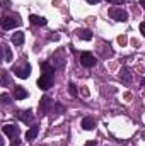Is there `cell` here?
I'll use <instances>...</instances> for the list:
<instances>
[{
  "label": "cell",
  "instance_id": "1",
  "mask_svg": "<svg viewBox=\"0 0 145 146\" xmlns=\"http://www.w3.org/2000/svg\"><path fill=\"white\" fill-rule=\"evenodd\" d=\"M22 24V21H21V17L15 14V15H9V17H3V21H2V27L5 29V31H9V29H14V27H19Z\"/></svg>",
  "mask_w": 145,
  "mask_h": 146
},
{
  "label": "cell",
  "instance_id": "2",
  "mask_svg": "<svg viewBox=\"0 0 145 146\" xmlns=\"http://www.w3.org/2000/svg\"><path fill=\"white\" fill-rule=\"evenodd\" d=\"M53 85V73H41L39 80H38V87L41 90H48Z\"/></svg>",
  "mask_w": 145,
  "mask_h": 146
},
{
  "label": "cell",
  "instance_id": "3",
  "mask_svg": "<svg viewBox=\"0 0 145 146\" xmlns=\"http://www.w3.org/2000/svg\"><path fill=\"white\" fill-rule=\"evenodd\" d=\"M109 15H111L114 21H118V22H125V21H128V14H126V10L118 9V7L109 9Z\"/></svg>",
  "mask_w": 145,
  "mask_h": 146
},
{
  "label": "cell",
  "instance_id": "4",
  "mask_svg": "<svg viewBox=\"0 0 145 146\" xmlns=\"http://www.w3.org/2000/svg\"><path fill=\"white\" fill-rule=\"evenodd\" d=\"M2 131H3V134H7L10 139H17V136H19V133H21V129H19L15 124H5V126L2 127Z\"/></svg>",
  "mask_w": 145,
  "mask_h": 146
},
{
  "label": "cell",
  "instance_id": "5",
  "mask_svg": "<svg viewBox=\"0 0 145 146\" xmlns=\"http://www.w3.org/2000/svg\"><path fill=\"white\" fill-rule=\"evenodd\" d=\"M80 63H82V66H85V68H92L94 65H96V58H94V54L92 53H82L80 54Z\"/></svg>",
  "mask_w": 145,
  "mask_h": 146
},
{
  "label": "cell",
  "instance_id": "6",
  "mask_svg": "<svg viewBox=\"0 0 145 146\" xmlns=\"http://www.w3.org/2000/svg\"><path fill=\"white\" fill-rule=\"evenodd\" d=\"M14 73H15L19 78H28V76L31 75V66L26 63L24 66H21V68H15V70H14Z\"/></svg>",
  "mask_w": 145,
  "mask_h": 146
},
{
  "label": "cell",
  "instance_id": "7",
  "mask_svg": "<svg viewBox=\"0 0 145 146\" xmlns=\"http://www.w3.org/2000/svg\"><path fill=\"white\" fill-rule=\"evenodd\" d=\"M80 127L82 129H85V131H91V129H94L96 127V121L89 115V117H84L82 119V122H80Z\"/></svg>",
  "mask_w": 145,
  "mask_h": 146
},
{
  "label": "cell",
  "instance_id": "8",
  "mask_svg": "<svg viewBox=\"0 0 145 146\" xmlns=\"http://www.w3.org/2000/svg\"><path fill=\"white\" fill-rule=\"evenodd\" d=\"M28 97V92L21 87V85H14V99L15 100H22Z\"/></svg>",
  "mask_w": 145,
  "mask_h": 146
},
{
  "label": "cell",
  "instance_id": "9",
  "mask_svg": "<svg viewBox=\"0 0 145 146\" xmlns=\"http://www.w3.org/2000/svg\"><path fill=\"white\" fill-rule=\"evenodd\" d=\"M50 106H51L50 97H43V99H41V102H39V110H41V115H44V114L48 112Z\"/></svg>",
  "mask_w": 145,
  "mask_h": 146
},
{
  "label": "cell",
  "instance_id": "10",
  "mask_svg": "<svg viewBox=\"0 0 145 146\" xmlns=\"http://www.w3.org/2000/svg\"><path fill=\"white\" fill-rule=\"evenodd\" d=\"M17 117H19L22 122H26V124H28V122H31V121H33V112H31V110H21V112L17 114Z\"/></svg>",
  "mask_w": 145,
  "mask_h": 146
},
{
  "label": "cell",
  "instance_id": "11",
  "mask_svg": "<svg viewBox=\"0 0 145 146\" xmlns=\"http://www.w3.org/2000/svg\"><path fill=\"white\" fill-rule=\"evenodd\" d=\"M77 36L80 37L82 41H91V39H92V33H91L89 29H79V31H77Z\"/></svg>",
  "mask_w": 145,
  "mask_h": 146
},
{
  "label": "cell",
  "instance_id": "12",
  "mask_svg": "<svg viewBox=\"0 0 145 146\" xmlns=\"http://www.w3.org/2000/svg\"><path fill=\"white\" fill-rule=\"evenodd\" d=\"M29 21H31L33 26H46V22H48L44 17H39V15H31Z\"/></svg>",
  "mask_w": 145,
  "mask_h": 146
},
{
  "label": "cell",
  "instance_id": "13",
  "mask_svg": "<svg viewBox=\"0 0 145 146\" xmlns=\"http://www.w3.org/2000/svg\"><path fill=\"white\" fill-rule=\"evenodd\" d=\"M119 78H121V82L123 83H130L132 82V73L128 68H123L121 72H119Z\"/></svg>",
  "mask_w": 145,
  "mask_h": 146
},
{
  "label": "cell",
  "instance_id": "14",
  "mask_svg": "<svg viewBox=\"0 0 145 146\" xmlns=\"http://www.w3.org/2000/svg\"><path fill=\"white\" fill-rule=\"evenodd\" d=\"M38 133H39V127H38V126H31L29 131L26 133V139H28V141H33L38 136Z\"/></svg>",
  "mask_w": 145,
  "mask_h": 146
},
{
  "label": "cell",
  "instance_id": "15",
  "mask_svg": "<svg viewBox=\"0 0 145 146\" xmlns=\"http://www.w3.org/2000/svg\"><path fill=\"white\" fill-rule=\"evenodd\" d=\"M12 42H14V46H21L24 42V33H14Z\"/></svg>",
  "mask_w": 145,
  "mask_h": 146
},
{
  "label": "cell",
  "instance_id": "16",
  "mask_svg": "<svg viewBox=\"0 0 145 146\" xmlns=\"http://www.w3.org/2000/svg\"><path fill=\"white\" fill-rule=\"evenodd\" d=\"M41 70H43V73H55V68L50 65V63H41Z\"/></svg>",
  "mask_w": 145,
  "mask_h": 146
},
{
  "label": "cell",
  "instance_id": "17",
  "mask_svg": "<svg viewBox=\"0 0 145 146\" xmlns=\"http://www.w3.org/2000/svg\"><path fill=\"white\" fill-rule=\"evenodd\" d=\"M3 56H5V61H12V53L9 46H3Z\"/></svg>",
  "mask_w": 145,
  "mask_h": 146
},
{
  "label": "cell",
  "instance_id": "18",
  "mask_svg": "<svg viewBox=\"0 0 145 146\" xmlns=\"http://www.w3.org/2000/svg\"><path fill=\"white\" fill-rule=\"evenodd\" d=\"M68 92H70L72 97H77V87H75L73 83H68Z\"/></svg>",
  "mask_w": 145,
  "mask_h": 146
},
{
  "label": "cell",
  "instance_id": "19",
  "mask_svg": "<svg viewBox=\"0 0 145 146\" xmlns=\"http://www.w3.org/2000/svg\"><path fill=\"white\" fill-rule=\"evenodd\" d=\"M0 99H2V102H3V104H10V97H9L7 94H2V97H0Z\"/></svg>",
  "mask_w": 145,
  "mask_h": 146
},
{
  "label": "cell",
  "instance_id": "20",
  "mask_svg": "<svg viewBox=\"0 0 145 146\" xmlns=\"http://www.w3.org/2000/svg\"><path fill=\"white\" fill-rule=\"evenodd\" d=\"M7 83H9V76H7V73L3 72V76H2V85H3V87H5V85H7Z\"/></svg>",
  "mask_w": 145,
  "mask_h": 146
},
{
  "label": "cell",
  "instance_id": "21",
  "mask_svg": "<svg viewBox=\"0 0 145 146\" xmlns=\"http://www.w3.org/2000/svg\"><path fill=\"white\" fill-rule=\"evenodd\" d=\"M109 3H113V5H119V3H125V0H108Z\"/></svg>",
  "mask_w": 145,
  "mask_h": 146
},
{
  "label": "cell",
  "instance_id": "22",
  "mask_svg": "<svg viewBox=\"0 0 145 146\" xmlns=\"http://www.w3.org/2000/svg\"><path fill=\"white\" fill-rule=\"evenodd\" d=\"M118 42H119V44H125V42H126V37H125V36H119V37H118Z\"/></svg>",
  "mask_w": 145,
  "mask_h": 146
},
{
  "label": "cell",
  "instance_id": "23",
  "mask_svg": "<svg viewBox=\"0 0 145 146\" xmlns=\"http://www.w3.org/2000/svg\"><path fill=\"white\" fill-rule=\"evenodd\" d=\"M140 33L145 36V22H142V24H140Z\"/></svg>",
  "mask_w": 145,
  "mask_h": 146
},
{
  "label": "cell",
  "instance_id": "24",
  "mask_svg": "<svg viewBox=\"0 0 145 146\" xmlns=\"http://www.w3.org/2000/svg\"><path fill=\"white\" fill-rule=\"evenodd\" d=\"M87 2H89V3H92V5H96V3H99L101 0H87Z\"/></svg>",
  "mask_w": 145,
  "mask_h": 146
},
{
  "label": "cell",
  "instance_id": "25",
  "mask_svg": "<svg viewBox=\"0 0 145 146\" xmlns=\"http://www.w3.org/2000/svg\"><path fill=\"white\" fill-rule=\"evenodd\" d=\"M96 145V141H87V143H85V146H94Z\"/></svg>",
  "mask_w": 145,
  "mask_h": 146
},
{
  "label": "cell",
  "instance_id": "26",
  "mask_svg": "<svg viewBox=\"0 0 145 146\" xmlns=\"http://www.w3.org/2000/svg\"><path fill=\"white\" fill-rule=\"evenodd\" d=\"M140 5H142V7L145 9V0H140Z\"/></svg>",
  "mask_w": 145,
  "mask_h": 146
},
{
  "label": "cell",
  "instance_id": "27",
  "mask_svg": "<svg viewBox=\"0 0 145 146\" xmlns=\"http://www.w3.org/2000/svg\"><path fill=\"white\" fill-rule=\"evenodd\" d=\"M142 85H145V78H144V80H142Z\"/></svg>",
  "mask_w": 145,
  "mask_h": 146
},
{
  "label": "cell",
  "instance_id": "28",
  "mask_svg": "<svg viewBox=\"0 0 145 146\" xmlns=\"http://www.w3.org/2000/svg\"><path fill=\"white\" fill-rule=\"evenodd\" d=\"M144 138H145V133H144Z\"/></svg>",
  "mask_w": 145,
  "mask_h": 146
}]
</instances>
